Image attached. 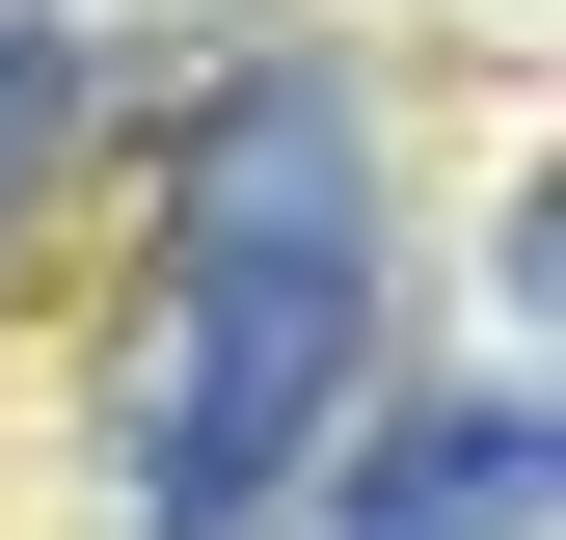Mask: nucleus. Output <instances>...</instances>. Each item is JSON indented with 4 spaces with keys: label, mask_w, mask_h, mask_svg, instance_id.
<instances>
[{
    "label": "nucleus",
    "mask_w": 566,
    "mask_h": 540,
    "mask_svg": "<svg viewBox=\"0 0 566 540\" xmlns=\"http://www.w3.org/2000/svg\"><path fill=\"white\" fill-rule=\"evenodd\" d=\"M378 298H405L378 82L217 54L163 108V298H135V378H108V540H270L378 405Z\"/></svg>",
    "instance_id": "nucleus-1"
},
{
    "label": "nucleus",
    "mask_w": 566,
    "mask_h": 540,
    "mask_svg": "<svg viewBox=\"0 0 566 540\" xmlns=\"http://www.w3.org/2000/svg\"><path fill=\"white\" fill-rule=\"evenodd\" d=\"M82 135H108V28H82V0H0V243L54 217Z\"/></svg>",
    "instance_id": "nucleus-3"
},
{
    "label": "nucleus",
    "mask_w": 566,
    "mask_h": 540,
    "mask_svg": "<svg viewBox=\"0 0 566 540\" xmlns=\"http://www.w3.org/2000/svg\"><path fill=\"white\" fill-rule=\"evenodd\" d=\"M324 540H539V378L378 405V459H324Z\"/></svg>",
    "instance_id": "nucleus-2"
}]
</instances>
